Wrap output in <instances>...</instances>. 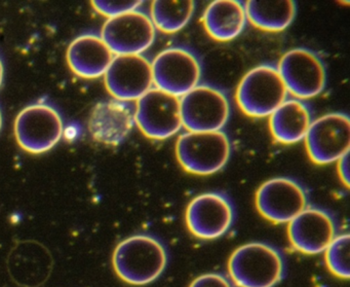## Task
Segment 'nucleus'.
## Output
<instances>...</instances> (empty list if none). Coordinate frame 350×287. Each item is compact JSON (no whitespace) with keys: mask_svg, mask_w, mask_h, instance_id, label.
Listing matches in <instances>:
<instances>
[{"mask_svg":"<svg viewBox=\"0 0 350 287\" xmlns=\"http://www.w3.org/2000/svg\"><path fill=\"white\" fill-rule=\"evenodd\" d=\"M135 126V106L118 99L99 102L92 110L89 130L96 141L118 145L126 140Z\"/></svg>","mask_w":350,"mask_h":287,"instance_id":"nucleus-16","label":"nucleus"},{"mask_svg":"<svg viewBox=\"0 0 350 287\" xmlns=\"http://www.w3.org/2000/svg\"><path fill=\"white\" fill-rule=\"evenodd\" d=\"M288 91L272 64H261L250 69L237 86L235 101L250 118H268L288 99Z\"/></svg>","mask_w":350,"mask_h":287,"instance_id":"nucleus-3","label":"nucleus"},{"mask_svg":"<svg viewBox=\"0 0 350 287\" xmlns=\"http://www.w3.org/2000/svg\"><path fill=\"white\" fill-rule=\"evenodd\" d=\"M243 5L247 21L263 32H284L296 17L293 0H249Z\"/></svg>","mask_w":350,"mask_h":287,"instance_id":"nucleus-20","label":"nucleus"},{"mask_svg":"<svg viewBox=\"0 0 350 287\" xmlns=\"http://www.w3.org/2000/svg\"><path fill=\"white\" fill-rule=\"evenodd\" d=\"M288 225L291 245L296 251L307 255L325 252L338 236L333 215L312 205H308Z\"/></svg>","mask_w":350,"mask_h":287,"instance_id":"nucleus-15","label":"nucleus"},{"mask_svg":"<svg viewBox=\"0 0 350 287\" xmlns=\"http://www.w3.org/2000/svg\"><path fill=\"white\" fill-rule=\"evenodd\" d=\"M189 287H234L230 279L219 273H206L196 277Z\"/></svg>","mask_w":350,"mask_h":287,"instance_id":"nucleus-24","label":"nucleus"},{"mask_svg":"<svg viewBox=\"0 0 350 287\" xmlns=\"http://www.w3.org/2000/svg\"><path fill=\"white\" fill-rule=\"evenodd\" d=\"M151 67L154 88L176 97L181 98L202 81V61L186 47H171L161 51L153 59Z\"/></svg>","mask_w":350,"mask_h":287,"instance_id":"nucleus-6","label":"nucleus"},{"mask_svg":"<svg viewBox=\"0 0 350 287\" xmlns=\"http://www.w3.org/2000/svg\"><path fill=\"white\" fill-rule=\"evenodd\" d=\"M268 118L272 137L282 145H295L304 140L312 123L308 104L296 98L286 99Z\"/></svg>","mask_w":350,"mask_h":287,"instance_id":"nucleus-18","label":"nucleus"},{"mask_svg":"<svg viewBox=\"0 0 350 287\" xmlns=\"http://www.w3.org/2000/svg\"><path fill=\"white\" fill-rule=\"evenodd\" d=\"M157 29L150 17L140 10L108 19L101 38L113 55H142L154 44Z\"/></svg>","mask_w":350,"mask_h":287,"instance_id":"nucleus-13","label":"nucleus"},{"mask_svg":"<svg viewBox=\"0 0 350 287\" xmlns=\"http://www.w3.org/2000/svg\"><path fill=\"white\" fill-rule=\"evenodd\" d=\"M1 126H3V116H1V112H0V130H1Z\"/></svg>","mask_w":350,"mask_h":287,"instance_id":"nucleus-27","label":"nucleus"},{"mask_svg":"<svg viewBox=\"0 0 350 287\" xmlns=\"http://www.w3.org/2000/svg\"><path fill=\"white\" fill-rule=\"evenodd\" d=\"M206 34L218 42L237 38L247 25L245 5L239 0H215L202 18Z\"/></svg>","mask_w":350,"mask_h":287,"instance_id":"nucleus-19","label":"nucleus"},{"mask_svg":"<svg viewBox=\"0 0 350 287\" xmlns=\"http://www.w3.org/2000/svg\"><path fill=\"white\" fill-rule=\"evenodd\" d=\"M234 219V206L224 192L198 195L186 208V225L198 239L210 241L222 237L231 229Z\"/></svg>","mask_w":350,"mask_h":287,"instance_id":"nucleus-11","label":"nucleus"},{"mask_svg":"<svg viewBox=\"0 0 350 287\" xmlns=\"http://www.w3.org/2000/svg\"><path fill=\"white\" fill-rule=\"evenodd\" d=\"M349 242L348 234L338 235L325 250V262L334 276L349 279Z\"/></svg>","mask_w":350,"mask_h":287,"instance_id":"nucleus-22","label":"nucleus"},{"mask_svg":"<svg viewBox=\"0 0 350 287\" xmlns=\"http://www.w3.org/2000/svg\"><path fill=\"white\" fill-rule=\"evenodd\" d=\"M306 188L291 177H274L264 182L255 196L256 208L274 225L288 223L309 205Z\"/></svg>","mask_w":350,"mask_h":287,"instance_id":"nucleus-9","label":"nucleus"},{"mask_svg":"<svg viewBox=\"0 0 350 287\" xmlns=\"http://www.w3.org/2000/svg\"><path fill=\"white\" fill-rule=\"evenodd\" d=\"M135 125L154 140L174 136L183 127L180 98L153 87L137 100Z\"/></svg>","mask_w":350,"mask_h":287,"instance_id":"nucleus-8","label":"nucleus"},{"mask_svg":"<svg viewBox=\"0 0 350 287\" xmlns=\"http://www.w3.org/2000/svg\"><path fill=\"white\" fill-rule=\"evenodd\" d=\"M169 253L165 244L148 234L131 236L116 246L112 264L118 276L132 285L154 282L165 272Z\"/></svg>","mask_w":350,"mask_h":287,"instance_id":"nucleus-1","label":"nucleus"},{"mask_svg":"<svg viewBox=\"0 0 350 287\" xmlns=\"http://www.w3.org/2000/svg\"><path fill=\"white\" fill-rule=\"evenodd\" d=\"M15 135L18 145L24 151L46 153L62 137V118L55 108L46 104L27 106L16 118Z\"/></svg>","mask_w":350,"mask_h":287,"instance_id":"nucleus-12","label":"nucleus"},{"mask_svg":"<svg viewBox=\"0 0 350 287\" xmlns=\"http://www.w3.org/2000/svg\"><path fill=\"white\" fill-rule=\"evenodd\" d=\"M227 270L235 286L274 287L284 279L286 260L271 244L250 242L233 251Z\"/></svg>","mask_w":350,"mask_h":287,"instance_id":"nucleus-2","label":"nucleus"},{"mask_svg":"<svg viewBox=\"0 0 350 287\" xmlns=\"http://www.w3.org/2000/svg\"><path fill=\"white\" fill-rule=\"evenodd\" d=\"M231 155V143L224 131L187 132L176 143V157L188 173L208 176L222 170Z\"/></svg>","mask_w":350,"mask_h":287,"instance_id":"nucleus-4","label":"nucleus"},{"mask_svg":"<svg viewBox=\"0 0 350 287\" xmlns=\"http://www.w3.org/2000/svg\"><path fill=\"white\" fill-rule=\"evenodd\" d=\"M196 3L192 0H155L151 3L150 17L155 29L167 34H177L193 17Z\"/></svg>","mask_w":350,"mask_h":287,"instance_id":"nucleus-21","label":"nucleus"},{"mask_svg":"<svg viewBox=\"0 0 350 287\" xmlns=\"http://www.w3.org/2000/svg\"><path fill=\"white\" fill-rule=\"evenodd\" d=\"M278 71L288 93L296 99L307 100L323 93L327 86V71L319 55L296 48L282 55Z\"/></svg>","mask_w":350,"mask_h":287,"instance_id":"nucleus-7","label":"nucleus"},{"mask_svg":"<svg viewBox=\"0 0 350 287\" xmlns=\"http://www.w3.org/2000/svg\"><path fill=\"white\" fill-rule=\"evenodd\" d=\"M3 65L1 60H0V87H1V84H3Z\"/></svg>","mask_w":350,"mask_h":287,"instance_id":"nucleus-26","label":"nucleus"},{"mask_svg":"<svg viewBox=\"0 0 350 287\" xmlns=\"http://www.w3.org/2000/svg\"><path fill=\"white\" fill-rule=\"evenodd\" d=\"M183 127L190 132L223 131L230 118L228 96L220 88L200 83L180 98Z\"/></svg>","mask_w":350,"mask_h":287,"instance_id":"nucleus-5","label":"nucleus"},{"mask_svg":"<svg viewBox=\"0 0 350 287\" xmlns=\"http://www.w3.org/2000/svg\"><path fill=\"white\" fill-rule=\"evenodd\" d=\"M338 163V174H339L340 180L342 184L349 188V153L341 158Z\"/></svg>","mask_w":350,"mask_h":287,"instance_id":"nucleus-25","label":"nucleus"},{"mask_svg":"<svg viewBox=\"0 0 350 287\" xmlns=\"http://www.w3.org/2000/svg\"><path fill=\"white\" fill-rule=\"evenodd\" d=\"M307 155L317 165H329L349 153L350 120L344 112H329L312 121L304 138Z\"/></svg>","mask_w":350,"mask_h":287,"instance_id":"nucleus-10","label":"nucleus"},{"mask_svg":"<svg viewBox=\"0 0 350 287\" xmlns=\"http://www.w3.org/2000/svg\"><path fill=\"white\" fill-rule=\"evenodd\" d=\"M104 82L113 99L137 101L154 86L151 61L143 55L114 56Z\"/></svg>","mask_w":350,"mask_h":287,"instance_id":"nucleus-14","label":"nucleus"},{"mask_svg":"<svg viewBox=\"0 0 350 287\" xmlns=\"http://www.w3.org/2000/svg\"><path fill=\"white\" fill-rule=\"evenodd\" d=\"M113 53L95 34H83L75 38L67 50V63L71 71L83 79L103 77L109 68Z\"/></svg>","mask_w":350,"mask_h":287,"instance_id":"nucleus-17","label":"nucleus"},{"mask_svg":"<svg viewBox=\"0 0 350 287\" xmlns=\"http://www.w3.org/2000/svg\"><path fill=\"white\" fill-rule=\"evenodd\" d=\"M142 5L143 1H140V0H105V1L96 0V1H92V7L98 13L105 16L108 19L136 11Z\"/></svg>","mask_w":350,"mask_h":287,"instance_id":"nucleus-23","label":"nucleus"}]
</instances>
